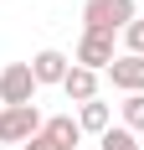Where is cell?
I'll use <instances>...</instances> for the list:
<instances>
[{
	"mask_svg": "<svg viewBox=\"0 0 144 150\" xmlns=\"http://www.w3.org/2000/svg\"><path fill=\"white\" fill-rule=\"evenodd\" d=\"M129 21H139V5L134 0H87L82 5V31H98V36L129 31Z\"/></svg>",
	"mask_w": 144,
	"mask_h": 150,
	"instance_id": "6da1fadb",
	"label": "cell"
},
{
	"mask_svg": "<svg viewBox=\"0 0 144 150\" xmlns=\"http://www.w3.org/2000/svg\"><path fill=\"white\" fill-rule=\"evenodd\" d=\"M41 109L36 104H21V109H0V145H26V140H36L41 135Z\"/></svg>",
	"mask_w": 144,
	"mask_h": 150,
	"instance_id": "7a4b0ae2",
	"label": "cell"
},
{
	"mask_svg": "<svg viewBox=\"0 0 144 150\" xmlns=\"http://www.w3.org/2000/svg\"><path fill=\"white\" fill-rule=\"evenodd\" d=\"M21 104H36L31 62H5L0 67V109H21Z\"/></svg>",
	"mask_w": 144,
	"mask_h": 150,
	"instance_id": "3957f363",
	"label": "cell"
},
{
	"mask_svg": "<svg viewBox=\"0 0 144 150\" xmlns=\"http://www.w3.org/2000/svg\"><path fill=\"white\" fill-rule=\"evenodd\" d=\"M72 62H77V67H87V73H108V67L118 62V52H113V36L82 31V36H77V52H72Z\"/></svg>",
	"mask_w": 144,
	"mask_h": 150,
	"instance_id": "277c9868",
	"label": "cell"
},
{
	"mask_svg": "<svg viewBox=\"0 0 144 150\" xmlns=\"http://www.w3.org/2000/svg\"><path fill=\"white\" fill-rule=\"evenodd\" d=\"M67 73H72V57L67 52H57V47H41L36 57H31V78H36V88H52V83H67Z\"/></svg>",
	"mask_w": 144,
	"mask_h": 150,
	"instance_id": "5b68a950",
	"label": "cell"
},
{
	"mask_svg": "<svg viewBox=\"0 0 144 150\" xmlns=\"http://www.w3.org/2000/svg\"><path fill=\"white\" fill-rule=\"evenodd\" d=\"M41 140H46L52 150H77V145H82V129H77L72 114H52V119L41 124Z\"/></svg>",
	"mask_w": 144,
	"mask_h": 150,
	"instance_id": "8992f818",
	"label": "cell"
},
{
	"mask_svg": "<svg viewBox=\"0 0 144 150\" xmlns=\"http://www.w3.org/2000/svg\"><path fill=\"white\" fill-rule=\"evenodd\" d=\"M108 78H113V88H124V93H144V57H124L108 67Z\"/></svg>",
	"mask_w": 144,
	"mask_h": 150,
	"instance_id": "52a82bcc",
	"label": "cell"
},
{
	"mask_svg": "<svg viewBox=\"0 0 144 150\" xmlns=\"http://www.w3.org/2000/svg\"><path fill=\"white\" fill-rule=\"evenodd\" d=\"M77 129H82V135H108V129H113V109L103 104V98L77 104Z\"/></svg>",
	"mask_w": 144,
	"mask_h": 150,
	"instance_id": "ba28073f",
	"label": "cell"
},
{
	"mask_svg": "<svg viewBox=\"0 0 144 150\" xmlns=\"http://www.w3.org/2000/svg\"><path fill=\"white\" fill-rule=\"evenodd\" d=\"M62 93H67L72 104H93V98H98V73H87V67H77V62H72V73H67V83H62Z\"/></svg>",
	"mask_w": 144,
	"mask_h": 150,
	"instance_id": "9c48e42d",
	"label": "cell"
},
{
	"mask_svg": "<svg viewBox=\"0 0 144 150\" xmlns=\"http://www.w3.org/2000/svg\"><path fill=\"white\" fill-rule=\"evenodd\" d=\"M98 145H103V150H144L139 135H134V129H124V124H113L108 135H98Z\"/></svg>",
	"mask_w": 144,
	"mask_h": 150,
	"instance_id": "30bf717a",
	"label": "cell"
},
{
	"mask_svg": "<svg viewBox=\"0 0 144 150\" xmlns=\"http://www.w3.org/2000/svg\"><path fill=\"white\" fill-rule=\"evenodd\" d=\"M124 129H134V135L144 129V93H129L124 98Z\"/></svg>",
	"mask_w": 144,
	"mask_h": 150,
	"instance_id": "8fae6325",
	"label": "cell"
},
{
	"mask_svg": "<svg viewBox=\"0 0 144 150\" xmlns=\"http://www.w3.org/2000/svg\"><path fill=\"white\" fill-rule=\"evenodd\" d=\"M124 47H129V57H144V21H129V31H124Z\"/></svg>",
	"mask_w": 144,
	"mask_h": 150,
	"instance_id": "7c38bea8",
	"label": "cell"
},
{
	"mask_svg": "<svg viewBox=\"0 0 144 150\" xmlns=\"http://www.w3.org/2000/svg\"><path fill=\"white\" fill-rule=\"evenodd\" d=\"M21 150H52V145H46V140L36 135V140H26V145H21Z\"/></svg>",
	"mask_w": 144,
	"mask_h": 150,
	"instance_id": "4fadbf2b",
	"label": "cell"
}]
</instances>
